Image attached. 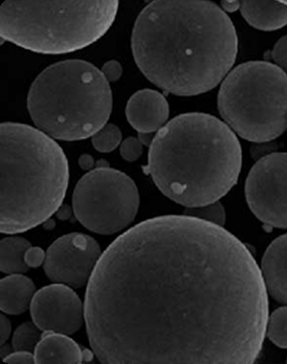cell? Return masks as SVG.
<instances>
[{
	"label": "cell",
	"instance_id": "cell-29",
	"mask_svg": "<svg viewBox=\"0 0 287 364\" xmlns=\"http://www.w3.org/2000/svg\"><path fill=\"white\" fill-rule=\"evenodd\" d=\"M222 10L224 12L234 13L239 10L242 6L241 1H233V0H227V1L222 2Z\"/></svg>",
	"mask_w": 287,
	"mask_h": 364
},
{
	"label": "cell",
	"instance_id": "cell-22",
	"mask_svg": "<svg viewBox=\"0 0 287 364\" xmlns=\"http://www.w3.org/2000/svg\"><path fill=\"white\" fill-rule=\"evenodd\" d=\"M121 156L126 161L132 162L137 161L143 154V143L139 139L129 137L124 140L120 148Z\"/></svg>",
	"mask_w": 287,
	"mask_h": 364
},
{
	"label": "cell",
	"instance_id": "cell-19",
	"mask_svg": "<svg viewBox=\"0 0 287 364\" xmlns=\"http://www.w3.org/2000/svg\"><path fill=\"white\" fill-rule=\"evenodd\" d=\"M266 333L275 346L287 348V307L273 311L267 321Z\"/></svg>",
	"mask_w": 287,
	"mask_h": 364
},
{
	"label": "cell",
	"instance_id": "cell-4",
	"mask_svg": "<svg viewBox=\"0 0 287 364\" xmlns=\"http://www.w3.org/2000/svg\"><path fill=\"white\" fill-rule=\"evenodd\" d=\"M0 161L1 233L26 232L57 213L67 191L69 167L52 137L26 124L2 123Z\"/></svg>",
	"mask_w": 287,
	"mask_h": 364
},
{
	"label": "cell",
	"instance_id": "cell-13",
	"mask_svg": "<svg viewBox=\"0 0 287 364\" xmlns=\"http://www.w3.org/2000/svg\"><path fill=\"white\" fill-rule=\"evenodd\" d=\"M93 354L82 349L68 335L50 331L43 332L34 351L35 361L38 364L87 363L92 360Z\"/></svg>",
	"mask_w": 287,
	"mask_h": 364
},
{
	"label": "cell",
	"instance_id": "cell-30",
	"mask_svg": "<svg viewBox=\"0 0 287 364\" xmlns=\"http://www.w3.org/2000/svg\"><path fill=\"white\" fill-rule=\"evenodd\" d=\"M72 214L71 208H69L68 205H62L59 208V210L57 211V217L58 219L65 220H68L70 218Z\"/></svg>",
	"mask_w": 287,
	"mask_h": 364
},
{
	"label": "cell",
	"instance_id": "cell-6",
	"mask_svg": "<svg viewBox=\"0 0 287 364\" xmlns=\"http://www.w3.org/2000/svg\"><path fill=\"white\" fill-rule=\"evenodd\" d=\"M118 9L117 0H7L0 8V36L35 53H71L104 37Z\"/></svg>",
	"mask_w": 287,
	"mask_h": 364
},
{
	"label": "cell",
	"instance_id": "cell-3",
	"mask_svg": "<svg viewBox=\"0 0 287 364\" xmlns=\"http://www.w3.org/2000/svg\"><path fill=\"white\" fill-rule=\"evenodd\" d=\"M242 165L241 143L230 127L207 113L190 112L159 129L146 170L163 195L192 208L227 195Z\"/></svg>",
	"mask_w": 287,
	"mask_h": 364
},
{
	"label": "cell",
	"instance_id": "cell-24",
	"mask_svg": "<svg viewBox=\"0 0 287 364\" xmlns=\"http://www.w3.org/2000/svg\"><path fill=\"white\" fill-rule=\"evenodd\" d=\"M46 253L44 252L43 248L38 247H30L26 253V263L27 266L37 269L44 264L45 262Z\"/></svg>",
	"mask_w": 287,
	"mask_h": 364
},
{
	"label": "cell",
	"instance_id": "cell-8",
	"mask_svg": "<svg viewBox=\"0 0 287 364\" xmlns=\"http://www.w3.org/2000/svg\"><path fill=\"white\" fill-rule=\"evenodd\" d=\"M134 179L113 168H95L78 181L72 197L76 219L88 230L112 235L128 228L139 209Z\"/></svg>",
	"mask_w": 287,
	"mask_h": 364
},
{
	"label": "cell",
	"instance_id": "cell-18",
	"mask_svg": "<svg viewBox=\"0 0 287 364\" xmlns=\"http://www.w3.org/2000/svg\"><path fill=\"white\" fill-rule=\"evenodd\" d=\"M43 331L34 322H26L13 333L12 346L15 351H35L40 343Z\"/></svg>",
	"mask_w": 287,
	"mask_h": 364
},
{
	"label": "cell",
	"instance_id": "cell-25",
	"mask_svg": "<svg viewBox=\"0 0 287 364\" xmlns=\"http://www.w3.org/2000/svg\"><path fill=\"white\" fill-rule=\"evenodd\" d=\"M102 73L109 82H115L120 80L123 74L122 65L118 60H110L102 68Z\"/></svg>",
	"mask_w": 287,
	"mask_h": 364
},
{
	"label": "cell",
	"instance_id": "cell-31",
	"mask_svg": "<svg viewBox=\"0 0 287 364\" xmlns=\"http://www.w3.org/2000/svg\"><path fill=\"white\" fill-rule=\"evenodd\" d=\"M104 167H109V164L104 161H99L97 164H96V168H104Z\"/></svg>",
	"mask_w": 287,
	"mask_h": 364
},
{
	"label": "cell",
	"instance_id": "cell-23",
	"mask_svg": "<svg viewBox=\"0 0 287 364\" xmlns=\"http://www.w3.org/2000/svg\"><path fill=\"white\" fill-rule=\"evenodd\" d=\"M271 58L281 70L287 74V35L276 43Z\"/></svg>",
	"mask_w": 287,
	"mask_h": 364
},
{
	"label": "cell",
	"instance_id": "cell-2",
	"mask_svg": "<svg viewBox=\"0 0 287 364\" xmlns=\"http://www.w3.org/2000/svg\"><path fill=\"white\" fill-rule=\"evenodd\" d=\"M131 49L148 81L190 97L225 79L236 62L239 40L231 18L214 2L157 0L138 16Z\"/></svg>",
	"mask_w": 287,
	"mask_h": 364
},
{
	"label": "cell",
	"instance_id": "cell-21",
	"mask_svg": "<svg viewBox=\"0 0 287 364\" xmlns=\"http://www.w3.org/2000/svg\"><path fill=\"white\" fill-rule=\"evenodd\" d=\"M184 215L197 218V219L206 220V222L220 226L224 225L226 220L224 208L220 201L207 204V205L198 206V208H186Z\"/></svg>",
	"mask_w": 287,
	"mask_h": 364
},
{
	"label": "cell",
	"instance_id": "cell-9",
	"mask_svg": "<svg viewBox=\"0 0 287 364\" xmlns=\"http://www.w3.org/2000/svg\"><path fill=\"white\" fill-rule=\"evenodd\" d=\"M250 210L264 225L287 228V153H272L256 162L245 183Z\"/></svg>",
	"mask_w": 287,
	"mask_h": 364
},
{
	"label": "cell",
	"instance_id": "cell-11",
	"mask_svg": "<svg viewBox=\"0 0 287 364\" xmlns=\"http://www.w3.org/2000/svg\"><path fill=\"white\" fill-rule=\"evenodd\" d=\"M30 313L43 332L73 335L85 321V305L75 291L65 284H53L36 291Z\"/></svg>",
	"mask_w": 287,
	"mask_h": 364
},
{
	"label": "cell",
	"instance_id": "cell-32",
	"mask_svg": "<svg viewBox=\"0 0 287 364\" xmlns=\"http://www.w3.org/2000/svg\"><path fill=\"white\" fill-rule=\"evenodd\" d=\"M283 4H287V1H283Z\"/></svg>",
	"mask_w": 287,
	"mask_h": 364
},
{
	"label": "cell",
	"instance_id": "cell-28",
	"mask_svg": "<svg viewBox=\"0 0 287 364\" xmlns=\"http://www.w3.org/2000/svg\"><path fill=\"white\" fill-rule=\"evenodd\" d=\"M79 165L82 170L90 171L93 170V167L95 166V161L90 154H82L79 159Z\"/></svg>",
	"mask_w": 287,
	"mask_h": 364
},
{
	"label": "cell",
	"instance_id": "cell-15",
	"mask_svg": "<svg viewBox=\"0 0 287 364\" xmlns=\"http://www.w3.org/2000/svg\"><path fill=\"white\" fill-rule=\"evenodd\" d=\"M35 294V284L29 277L21 273L9 274L0 282V309L11 316L26 313Z\"/></svg>",
	"mask_w": 287,
	"mask_h": 364
},
{
	"label": "cell",
	"instance_id": "cell-5",
	"mask_svg": "<svg viewBox=\"0 0 287 364\" xmlns=\"http://www.w3.org/2000/svg\"><path fill=\"white\" fill-rule=\"evenodd\" d=\"M112 91L102 70L82 60L48 66L33 82L27 107L37 129L52 139L78 141L107 125Z\"/></svg>",
	"mask_w": 287,
	"mask_h": 364
},
{
	"label": "cell",
	"instance_id": "cell-1",
	"mask_svg": "<svg viewBox=\"0 0 287 364\" xmlns=\"http://www.w3.org/2000/svg\"><path fill=\"white\" fill-rule=\"evenodd\" d=\"M85 321L102 363L248 364L266 338L269 296L236 236L168 215L138 223L102 253Z\"/></svg>",
	"mask_w": 287,
	"mask_h": 364
},
{
	"label": "cell",
	"instance_id": "cell-14",
	"mask_svg": "<svg viewBox=\"0 0 287 364\" xmlns=\"http://www.w3.org/2000/svg\"><path fill=\"white\" fill-rule=\"evenodd\" d=\"M261 270L273 299L287 305V234L278 237L267 248Z\"/></svg>",
	"mask_w": 287,
	"mask_h": 364
},
{
	"label": "cell",
	"instance_id": "cell-17",
	"mask_svg": "<svg viewBox=\"0 0 287 364\" xmlns=\"http://www.w3.org/2000/svg\"><path fill=\"white\" fill-rule=\"evenodd\" d=\"M31 242L18 236L5 237L0 244V270L6 274L26 273L29 267L26 263V253Z\"/></svg>",
	"mask_w": 287,
	"mask_h": 364
},
{
	"label": "cell",
	"instance_id": "cell-26",
	"mask_svg": "<svg viewBox=\"0 0 287 364\" xmlns=\"http://www.w3.org/2000/svg\"><path fill=\"white\" fill-rule=\"evenodd\" d=\"M4 363L13 364H32L36 363L35 355L29 351L11 352L4 358Z\"/></svg>",
	"mask_w": 287,
	"mask_h": 364
},
{
	"label": "cell",
	"instance_id": "cell-33",
	"mask_svg": "<svg viewBox=\"0 0 287 364\" xmlns=\"http://www.w3.org/2000/svg\"><path fill=\"white\" fill-rule=\"evenodd\" d=\"M287 361V360H286Z\"/></svg>",
	"mask_w": 287,
	"mask_h": 364
},
{
	"label": "cell",
	"instance_id": "cell-7",
	"mask_svg": "<svg viewBox=\"0 0 287 364\" xmlns=\"http://www.w3.org/2000/svg\"><path fill=\"white\" fill-rule=\"evenodd\" d=\"M217 107L242 139L272 141L287 129V74L266 60L242 63L223 80Z\"/></svg>",
	"mask_w": 287,
	"mask_h": 364
},
{
	"label": "cell",
	"instance_id": "cell-27",
	"mask_svg": "<svg viewBox=\"0 0 287 364\" xmlns=\"http://www.w3.org/2000/svg\"><path fill=\"white\" fill-rule=\"evenodd\" d=\"M11 332H12V324L6 316L1 314L0 316V343H1V346H4L9 339Z\"/></svg>",
	"mask_w": 287,
	"mask_h": 364
},
{
	"label": "cell",
	"instance_id": "cell-16",
	"mask_svg": "<svg viewBox=\"0 0 287 364\" xmlns=\"http://www.w3.org/2000/svg\"><path fill=\"white\" fill-rule=\"evenodd\" d=\"M241 11L251 26L262 31L287 26V4L283 1H242Z\"/></svg>",
	"mask_w": 287,
	"mask_h": 364
},
{
	"label": "cell",
	"instance_id": "cell-10",
	"mask_svg": "<svg viewBox=\"0 0 287 364\" xmlns=\"http://www.w3.org/2000/svg\"><path fill=\"white\" fill-rule=\"evenodd\" d=\"M102 255L101 247L92 237L70 233L57 239L46 252L43 267L55 283L82 288L90 281Z\"/></svg>",
	"mask_w": 287,
	"mask_h": 364
},
{
	"label": "cell",
	"instance_id": "cell-20",
	"mask_svg": "<svg viewBox=\"0 0 287 364\" xmlns=\"http://www.w3.org/2000/svg\"><path fill=\"white\" fill-rule=\"evenodd\" d=\"M122 132L113 124H107L103 129L92 136V145L100 153H110L120 145Z\"/></svg>",
	"mask_w": 287,
	"mask_h": 364
},
{
	"label": "cell",
	"instance_id": "cell-12",
	"mask_svg": "<svg viewBox=\"0 0 287 364\" xmlns=\"http://www.w3.org/2000/svg\"><path fill=\"white\" fill-rule=\"evenodd\" d=\"M126 117L139 134H153L167 124L170 107L164 95L153 90H142L129 98Z\"/></svg>",
	"mask_w": 287,
	"mask_h": 364
}]
</instances>
